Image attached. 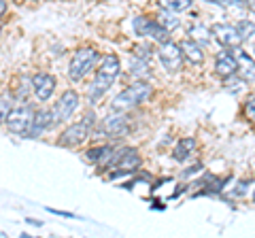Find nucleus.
<instances>
[{
  "label": "nucleus",
  "instance_id": "1",
  "mask_svg": "<svg viewBox=\"0 0 255 238\" xmlns=\"http://www.w3.org/2000/svg\"><path fill=\"white\" fill-rule=\"evenodd\" d=\"M119 70H122V64H119L117 55L111 53V55H105V58H102L98 70H96L94 83L90 85V90H87V98H90L92 105L98 102V98L109 90L111 85H113V81L119 75Z\"/></svg>",
  "mask_w": 255,
  "mask_h": 238
},
{
  "label": "nucleus",
  "instance_id": "2",
  "mask_svg": "<svg viewBox=\"0 0 255 238\" xmlns=\"http://www.w3.org/2000/svg\"><path fill=\"white\" fill-rule=\"evenodd\" d=\"M151 85L145 81V79H140V81L132 83L130 87H126L124 92H119L115 100H113V111H124V113H128V111H132L134 107L142 105L149 96H151Z\"/></svg>",
  "mask_w": 255,
  "mask_h": 238
},
{
  "label": "nucleus",
  "instance_id": "3",
  "mask_svg": "<svg viewBox=\"0 0 255 238\" xmlns=\"http://www.w3.org/2000/svg\"><path fill=\"white\" fill-rule=\"evenodd\" d=\"M96 62H98V51H96L94 47H83V49H79L75 53L73 62H70L68 77L73 79V81H81V79L96 66Z\"/></svg>",
  "mask_w": 255,
  "mask_h": 238
},
{
  "label": "nucleus",
  "instance_id": "4",
  "mask_svg": "<svg viewBox=\"0 0 255 238\" xmlns=\"http://www.w3.org/2000/svg\"><path fill=\"white\" fill-rule=\"evenodd\" d=\"M94 117H96V115L87 113L79 123H75V125H70V128H66V130H64V134L60 136L58 145H64V147H77V145H81V142L92 134Z\"/></svg>",
  "mask_w": 255,
  "mask_h": 238
},
{
  "label": "nucleus",
  "instance_id": "5",
  "mask_svg": "<svg viewBox=\"0 0 255 238\" xmlns=\"http://www.w3.org/2000/svg\"><path fill=\"white\" fill-rule=\"evenodd\" d=\"M77 107H79V94L75 90H66L60 96V100L53 105V109H51V121H53V125L62 123V121H66V119L73 117Z\"/></svg>",
  "mask_w": 255,
  "mask_h": 238
},
{
  "label": "nucleus",
  "instance_id": "6",
  "mask_svg": "<svg viewBox=\"0 0 255 238\" xmlns=\"http://www.w3.org/2000/svg\"><path fill=\"white\" fill-rule=\"evenodd\" d=\"M113 172H111V177H122V174H130L134 170L140 168V155L136 149H119V151L115 153V160H113Z\"/></svg>",
  "mask_w": 255,
  "mask_h": 238
},
{
  "label": "nucleus",
  "instance_id": "7",
  "mask_svg": "<svg viewBox=\"0 0 255 238\" xmlns=\"http://www.w3.org/2000/svg\"><path fill=\"white\" fill-rule=\"evenodd\" d=\"M134 32H136L138 36L153 38V41H159V43L168 41V34H170L157 19L145 17V15H138V17H134Z\"/></svg>",
  "mask_w": 255,
  "mask_h": 238
},
{
  "label": "nucleus",
  "instance_id": "8",
  "mask_svg": "<svg viewBox=\"0 0 255 238\" xmlns=\"http://www.w3.org/2000/svg\"><path fill=\"white\" fill-rule=\"evenodd\" d=\"M211 32H213L215 41L221 47H226V49H238V47L243 45V36L232 23H215L211 28Z\"/></svg>",
  "mask_w": 255,
  "mask_h": 238
},
{
  "label": "nucleus",
  "instance_id": "9",
  "mask_svg": "<svg viewBox=\"0 0 255 238\" xmlns=\"http://www.w3.org/2000/svg\"><path fill=\"white\" fill-rule=\"evenodd\" d=\"M32 119H34V113H32L30 107H17L11 109V113L6 115V128L13 134H28Z\"/></svg>",
  "mask_w": 255,
  "mask_h": 238
},
{
  "label": "nucleus",
  "instance_id": "10",
  "mask_svg": "<svg viewBox=\"0 0 255 238\" xmlns=\"http://www.w3.org/2000/svg\"><path fill=\"white\" fill-rule=\"evenodd\" d=\"M130 128V121H128V117L124 115V111H117V113L109 115L102 119L98 132L102 136H109V138H117V136H124Z\"/></svg>",
  "mask_w": 255,
  "mask_h": 238
},
{
  "label": "nucleus",
  "instance_id": "11",
  "mask_svg": "<svg viewBox=\"0 0 255 238\" xmlns=\"http://www.w3.org/2000/svg\"><path fill=\"white\" fill-rule=\"evenodd\" d=\"M159 62H162V66L166 70H170V73H174V70H179L181 64H183V51L181 47L177 43L172 41H164L162 45H159Z\"/></svg>",
  "mask_w": 255,
  "mask_h": 238
},
{
  "label": "nucleus",
  "instance_id": "12",
  "mask_svg": "<svg viewBox=\"0 0 255 238\" xmlns=\"http://www.w3.org/2000/svg\"><path fill=\"white\" fill-rule=\"evenodd\" d=\"M115 149L111 147V145H102V147H92V149H87V153L85 157L90 162H94L98 168H111V164H113L115 160Z\"/></svg>",
  "mask_w": 255,
  "mask_h": 238
},
{
  "label": "nucleus",
  "instance_id": "13",
  "mask_svg": "<svg viewBox=\"0 0 255 238\" xmlns=\"http://www.w3.org/2000/svg\"><path fill=\"white\" fill-rule=\"evenodd\" d=\"M215 73L223 79H230L238 73V60L234 53L230 51H221L217 55V60H215Z\"/></svg>",
  "mask_w": 255,
  "mask_h": 238
},
{
  "label": "nucleus",
  "instance_id": "14",
  "mask_svg": "<svg viewBox=\"0 0 255 238\" xmlns=\"http://www.w3.org/2000/svg\"><path fill=\"white\" fill-rule=\"evenodd\" d=\"M32 90H34L38 100H49L51 94L55 92V79L47 73H38L32 79Z\"/></svg>",
  "mask_w": 255,
  "mask_h": 238
},
{
  "label": "nucleus",
  "instance_id": "15",
  "mask_svg": "<svg viewBox=\"0 0 255 238\" xmlns=\"http://www.w3.org/2000/svg\"><path fill=\"white\" fill-rule=\"evenodd\" d=\"M181 51H183V58H185L189 64H196V66H200L202 62H204V53L200 49V45H198L196 41H191V38H185L181 45Z\"/></svg>",
  "mask_w": 255,
  "mask_h": 238
},
{
  "label": "nucleus",
  "instance_id": "16",
  "mask_svg": "<svg viewBox=\"0 0 255 238\" xmlns=\"http://www.w3.org/2000/svg\"><path fill=\"white\" fill-rule=\"evenodd\" d=\"M236 60H238V73H241V79L247 83H253L255 81V62H253V58L247 55L245 51H238Z\"/></svg>",
  "mask_w": 255,
  "mask_h": 238
},
{
  "label": "nucleus",
  "instance_id": "17",
  "mask_svg": "<svg viewBox=\"0 0 255 238\" xmlns=\"http://www.w3.org/2000/svg\"><path fill=\"white\" fill-rule=\"evenodd\" d=\"M49 125H53L51 121V111H38V113H34V119H32V125L28 130V136H38L43 130H47Z\"/></svg>",
  "mask_w": 255,
  "mask_h": 238
},
{
  "label": "nucleus",
  "instance_id": "18",
  "mask_svg": "<svg viewBox=\"0 0 255 238\" xmlns=\"http://www.w3.org/2000/svg\"><path fill=\"white\" fill-rule=\"evenodd\" d=\"M196 147H198L196 138H181V140L177 142V147H174L172 157H174V160H177V162H185L187 157L194 155Z\"/></svg>",
  "mask_w": 255,
  "mask_h": 238
},
{
  "label": "nucleus",
  "instance_id": "19",
  "mask_svg": "<svg viewBox=\"0 0 255 238\" xmlns=\"http://www.w3.org/2000/svg\"><path fill=\"white\" fill-rule=\"evenodd\" d=\"M189 36H191V41H196L198 45L211 43V30L206 28V26H202V23H198V26H191Z\"/></svg>",
  "mask_w": 255,
  "mask_h": 238
},
{
  "label": "nucleus",
  "instance_id": "20",
  "mask_svg": "<svg viewBox=\"0 0 255 238\" xmlns=\"http://www.w3.org/2000/svg\"><path fill=\"white\" fill-rule=\"evenodd\" d=\"M172 11H162V13H159L157 15V21L159 23H162V26L166 28V30H168V32H174V30H177L179 26H181V21H179V17H177V15H170Z\"/></svg>",
  "mask_w": 255,
  "mask_h": 238
},
{
  "label": "nucleus",
  "instance_id": "21",
  "mask_svg": "<svg viewBox=\"0 0 255 238\" xmlns=\"http://www.w3.org/2000/svg\"><path fill=\"white\" fill-rule=\"evenodd\" d=\"M162 9L166 11H172V13H181V11H187L191 6V0H159Z\"/></svg>",
  "mask_w": 255,
  "mask_h": 238
},
{
  "label": "nucleus",
  "instance_id": "22",
  "mask_svg": "<svg viewBox=\"0 0 255 238\" xmlns=\"http://www.w3.org/2000/svg\"><path fill=\"white\" fill-rule=\"evenodd\" d=\"M11 109H13V96L11 94H2L0 96V123L6 121V115L11 113Z\"/></svg>",
  "mask_w": 255,
  "mask_h": 238
},
{
  "label": "nucleus",
  "instance_id": "23",
  "mask_svg": "<svg viewBox=\"0 0 255 238\" xmlns=\"http://www.w3.org/2000/svg\"><path fill=\"white\" fill-rule=\"evenodd\" d=\"M236 30H238V32H241L243 41H245V38H251V36L255 34V23H253V21H247V19H243V21H238Z\"/></svg>",
  "mask_w": 255,
  "mask_h": 238
},
{
  "label": "nucleus",
  "instance_id": "24",
  "mask_svg": "<svg viewBox=\"0 0 255 238\" xmlns=\"http://www.w3.org/2000/svg\"><path fill=\"white\" fill-rule=\"evenodd\" d=\"M209 2H215L219 6H226V9H234V6H247L245 0H209Z\"/></svg>",
  "mask_w": 255,
  "mask_h": 238
},
{
  "label": "nucleus",
  "instance_id": "25",
  "mask_svg": "<svg viewBox=\"0 0 255 238\" xmlns=\"http://www.w3.org/2000/svg\"><path fill=\"white\" fill-rule=\"evenodd\" d=\"M132 73H134V75H149V66H147L145 58L134 62V68H132Z\"/></svg>",
  "mask_w": 255,
  "mask_h": 238
},
{
  "label": "nucleus",
  "instance_id": "26",
  "mask_svg": "<svg viewBox=\"0 0 255 238\" xmlns=\"http://www.w3.org/2000/svg\"><path fill=\"white\" fill-rule=\"evenodd\" d=\"M245 117L249 119V121H255V98H251L249 102H247V107H245Z\"/></svg>",
  "mask_w": 255,
  "mask_h": 238
},
{
  "label": "nucleus",
  "instance_id": "27",
  "mask_svg": "<svg viewBox=\"0 0 255 238\" xmlns=\"http://www.w3.org/2000/svg\"><path fill=\"white\" fill-rule=\"evenodd\" d=\"M149 53H151V47H136V55H140V58H149Z\"/></svg>",
  "mask_w": 255,
  "mask_h": 238
},
{
  "label": "nucleus",
  "instance_id": "28",
  "mask_svg": "<svg viewBox=\"0 0 255 238\" xmlns=\"http://www.w3.org/2000/svg\"><path fill=\"white\" fill-rule=\"evenodd\" d=\"M202 170V164H196V166H191L189 170H185L183 172V177H189V174H194V172H200Z\"/></svg>",
  "mask_w": 255,
  "mask_h": 238
},
{
  "label": "nucleus",
  "instance_id": "29",
  "mask_svg": "<svg viewBox=\"0 0 255 238\" xmlns=\"http://www.w3.org/2000/svg\"><path fill=\"white\" fill-rule=\"evenodd\" d=\"M49 211L53 213V215H62V217H75L73 213H66V211H55V209H49Z\"/></svg>",
  "mask_w": 255,
  "mask_h": 238
},
{
  "label": "nucleus",
  "instance_id": "30",
  "mask_svg": "<svg viewBox=\"0 0 255 238\" xmlns=\"http://www.w3.org/2000/svg\"><path fill=\"white\" fill-rule=\"evenodd\" d=\"M4 13H6V2H4V0H0V17H2Z\"/></svg>",
  "mask_w": 255,
  "mask_h": 238
},
{
  "label": "nucleus",
  "instance_id": "31",
  "mask_svg": "<svg viewBox=\"0 0 255 238\" xmlns=\"http://www.w3.org/2000/svg\"><path fill=\"white\" fill-rule=\"evenodd\" d=\"M249 9L255 13V0H249Z\"/></svg>",
  "mask_w": 255,
  "mask_h": 238
}]
</instances>
